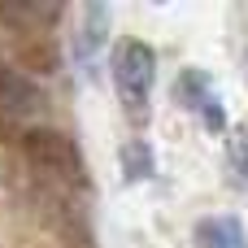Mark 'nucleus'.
<instances>
[{"mask_svg":"<svg viewBox=\"0 0 248 248\" xmlns=\"http://www.w3.org/2000/svg\"><path fill=\"white\" fill-rule=\"evenodd\" d=\"M227 170L240 187H248V122L231 126V135H227Z\"/></svg>","mask_w":248,"mask_h":248,"instance_id":"nucleus-7","label":"nucleus"},{"mask_svg":"<svg viewBox=\"0 0 248 248\" xmlns=\"http://www.w3.org/2000/svg\"><path fill=\"white\" fill-rule=\"evenodd\" d=\"M22 153H26V161L35 170L70 179V183H83V157H78L70 135H61V131H26L22 135Z\"/></svg>","mask_w":248,"mask_h":248,"instance_id":"nucleus-2","label":"nucleus"},{"mask_svg":"<svg viewBox=\"0 0 248 248\" xmlns=\"http://www.w3.org/2000/svg\"><path fill=\"white\" fill-rule=\"evenodd\" d=\"M196 248H248L244 222H240L235 214L201 218V222H196Z\"/></svg>","mask_w":248,"mask_h":248,"instance_id":"nucleus-5","label":"nucleus"},{"mask_svg":"<svg viewBox=\"0 0 248 248\" xmlns=\"http://www.w3.org/2000/svg\"><path fill=\"white\" fill-rule=\"evenodd\" d=\"M109 70H113V87H118L122 105L135 118H144L148 113V92H153V78H157V52L144 39H118L113 57H109Z\"/></svg>","mask_w":248,"mask_h":248,"instance_id":"nucleus-1","label":"nucleus"},{"mask_svg":"<svg viewBox=\"0 0 248 248\" xmlns=\"http://www.w3.org/2000/svg\"><path fill=\"white\" fill-rule=\"evenodd\" d=\"M105 26H109V4H87V9H83V31H78V44H74V52H78L83 65L100 52Z\"/></svg>","mask_w":248,"mask_h":248,"instance_id":"nucleus-6","label":"nucleus"},{"mask_svg":"<svg viewBox=\"0 0 248 248\" xmlns=\"http://www.w3.org/2000/svg\"><path fill=\"white\" fill-rule=\"evenodd\" d=\"M0 109L4 113H31V109H39V87L22 74V70H13V65H0Z\"/></svg>","mask_w":248,"mask_h":248,"instance_id":"nucleus-4","label":"nucleus"},{"mask_svg":"<svg viewBox=\"0 0 248 248\" xmlns=\"http://www.w3.org/2000/svg\"><path fill=\"white\" fill-rule=\"evenodd\" d=\"M148 174H153V148L144 140L122 144V179L135 183V179H148Z\"/></svg>","mask_w":248,"mask_h":248,"instance_id":"nucleus-8","label":"nucleus"},{"mask_svg":"<svg viewBox=\"0 0 248 248\" xmlns=\"http://www.w3.org/2000/svg\"><path fill=\"white\" fill-rule=\"evenodd\" d=\"M174 96H179L183 109H205V122H209L214 131H222V109H218V96H214L209 74H201V70H183L179 83H174Z\"/></svg>","mask_w":248,"mask_h":248,"instance_id":"nucleus-3","label":"nucleus"}]
</instances>
